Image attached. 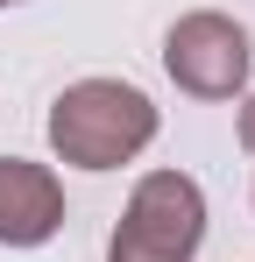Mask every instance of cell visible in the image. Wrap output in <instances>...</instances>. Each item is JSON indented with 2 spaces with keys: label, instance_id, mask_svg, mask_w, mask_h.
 Here are the masks:
<instances>
[{
  "label": "cell",
  "instance_id": "3",
  "mask_svg": "<svg viewBox=\"0 0 255 262\" xmlns=\"http://www.w3.org/2000/svg\"><path fill=\"white\" fill-rule=\"evenodd\" d=\"M248 64L255 43L248 29L220 7H192L163 29V71L184 99H241L248 92Z\"/></svg>",
  "mask_w": 255,
  "mask_h": 262
},
{
  "label": "cell",
  "instance_id": "2",
  "mask_svg": "<svg viewBox=\"0 0 255 262\" xmlns=\"http://www.w3.org/2000/svg\"><path fill=\"white\" fill-rule=\"evenodd\" d=\"M206 241V191L192 170H142L107 241V262H192Z\"/></svg>",
  "mask_w": 255,
  "mask_h": 262
},
{
  "label": "cell",
  "instance_id": "6",
  "mask_svg": "<svg viewBox=\"0 0 255 262\" xmlns=\"http://www.w3.org/2000/svg\"><path fill=\"white\" fill-rule=\"evenodd\" d=\"M0 7H22V0H0Z\"/></svg>",
  "mask_w": 255,
  "mask_h": 262
},
{
  "label": "cell",
  "instance_id": "5",
  "mask_svg": "<svg viewBox=\"0 0 255 262\" xmlns=\"http://www.w3.org/2000/svg\"><path fill=\"white\" fill-rule=\"evenodd\" d=\"M234 135H241V149L255 156V92L241 99V114H234Z\"/></svg>",
  "mask_w": 255,
  "mask_h": 262
},
{
  "label": "cell",
  "instance_id": "4",
  "mask_svg": "<svg viewBox=\"0 0 255 262\" xmlns=\"http://www.w3.org/2000/svg\"><path fill=\"white\" fill-rule=\"evenodd\" d=\"M64 227V177L29 156H0V248H42Z\"/></svg>",
  "mask_w": 255,
  "mask_h": 262
},
{
  "label": "cell",
  "instance_id": "1",
  "mask_svg": "<svg viewBox=\"0 0 255 262\" xmlns=\"http://www.w3.org/2000/svg\"><path fill=\"white\" fill-rule=\"evenodd\" d=\"M163 128L156 99L128 78H71L50 99V149L71 170H121Z\"/></svg>",
  "mask_w": 255,
  "mask_h": 262
}]
</instances>
